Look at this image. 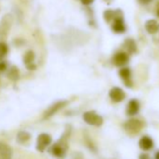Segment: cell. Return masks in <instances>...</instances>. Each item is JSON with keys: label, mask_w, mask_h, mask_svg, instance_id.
<instances>
[{"label": "cell", "mask_w": 159, "mask_h": 159, "mask_svg": "<svg viewBox=\"0 0 159 159\" xmlns=\"http://www.w3.org/2000/svg\"><path fill=\"white\" fill-rule=\"evenodd\" d=\"M9 52L8 45L5 42H0V59L4 58Z\"/></svg>", "instance_id": "e0dca14e"}, {"label": "cell", "mask_w": 159, "mask_h": 159, "mask_svg": "<svg viewBox=\"0 0 159 159\" xmlns=\"http://www.w3.org/2000/svg\"><path fill=\"white\" fill-rule=\"evenodd\" d=\"M154 158H155V159H159V151L155 152V155H154Z\"/></svg>", "instance_id": "cb8c5ba5"}, {"label": "cell", "mask_w": 159, "mask_h": 159, "mask_svg": "<svg viewBox=\"0 0 159 159\" xmlns=\"http://www.w3.org/2000/svg\"><path fill=\"white\" fill-rule=\"evenodd\" d=\"M84 120L86 124L93 126H101L103 124V118L95 111H86L84 113Z\"/></svg>", "instance_id": "6da1fadb"}, {"label": "cell", "mask_w": 159, "mask_h": 159, "mask_svg": "<svg viewBox=\"0 0 159 159\" xmlns=\"http://www.w3.org/2000/svg\"><path fill=\"white\" fill-rule=\"evenodd\" d=\"M52 143V138L48 134H40L37 139V149L39 152H43Z\"/></svg>", "instance_id": "5b68a950"}, {"label": "cell", "mask_w": 159, "mask_h": 159, "mask_svg": "<svg viewBox=\"0 0 159 159\" xmlns=\"http://www.w3.org/2000/svg\"><path fill=\"white\" fill-rule=\"evenodd\" d=\"M125 48L127 49L128 52L129 53H134L137 50V46H136V43L133 39H128L125 41Z\"/></svg>", "instance_id": "2e32d148"}, {"label": "cell", "mask_w": 159, "mask_h": 159, "mask_svg": "<svg viewBox=\"0 0 159 159\" xmlns=\"http://www.w3.org/2000/svg\"><path fill=\"white\" fill-rule=\"evenodd\" d=\"M128 60H129V58H128L127 53L123 52H117L113 56V58H112V62H113V64L116 66H125V64H127Z\"/></svg>", "instance_id": "52a82bcc"}, {"label": "cell", "mask_w": 159, "mask_h": 159, "mask_svg": "<svg viewBox=\"0 0 159 159\" xmlns=\"http://www.w3.org/2000/svg\"><path fill=\"white\" fill-rule=\"evenodd\" d=\"M139 111V103L137 99H132L128 102L126 107V113L129 116L136 115Z\"/></svg>", "instance_id": "8fae6325"}, {"label": "cell", "mask_w": 159, "mask_h": 159, "mask_svg": "<svg viewBox=\"0 0 159 159\" xmlns=\"http://www.w3.org/2000/svg\"><path fill=\"white\" fill-rule=\"evenodd\" d=\"M6 69V64L5 63H0V71H4Z\"/></svg>", "instance_id": "7402d4cb"}, {"label": "cell", "mask_w": 159, "mask_h": 159, "mask_svg": "<svg viewBox=\"0 0 159 159\" xmlns=\"http://www.w3.org/2000/svg\"><path fill=\"white\" fill-rule=\"evenodd\" d=\"M104 1H106V2H108V3H111L112 0H104Z\"/></svg>", "instance_id": "d4e9b609"}, {"label": "cell", "mask_w": 159, "mask_h": 159, "mask_svg": "<svg viewBox=\"0 0 159 159\" xmlns=\"http://www.w3.org/2000/svg\"><path fill=\"white\" fill-rule=\"evenodd\" d=\"M109 96H110L111 99L113 102H115V103L122 102L125 98V93L120 87H113V88H111L110 93H109Z\"/></svg>", "instance_id": "8992f818"}, {"label": "cell", "mask_w": 159, "mask_h": 159, "mask_svg": "<svg viewBox=\"0 0 159 159\" xmlns=\"http://www.w3.org/2000/svg\"><path fill=\"white\" fill-rule=\"evenodd\" d=\"M34 59H35V54L32 51H28L24 56V62L29 69H35L36 68V66L33 64Z\"/></svg>", "instance_id": "5bb4252c"}, {"label": "cell", "mask_w": 159, "mask_h": 159, "mask_svg": "<svg viewBox=\"0 0 159 159\" xmlns=\"http://www.w3.org/2000/svg\"><path fill=\"white\" fill-rule=\"evenodd\" d=\"M121 16H122V13L120 12V14L113 20L112 30L116 33H123L125 30V25L123 18Z\"/></svg>", "instance_id": "ba28073f"}, {"label": "cell", "mask_w": 159, "mask_h": 159, "mask_svg": "<svg viewBox=\"0 0 159 159\" xmlns=\"http://www.w3.org/2000/svg\"><path fill=\"white\" fill-rule=\"evenodd\" d=\"M13 18L11 14H6L0 22V38H5L9 34L12 25Z\"/></svg>", "instance_id": "7a4b0ae2"}, {"label": "cell", "mask_w": 159, "mask_h": 159, "mask_svg": "<svg viewBox=\"0 0 159 159\" xmlns=\"http://www.w3.org/2000/svg\"><path fill=\"white\" fill-rule=\"evenodd\" d=\"M66 104V101H60V102H57V103H55L54 105L51 106V107L48 109V111L45 112V117H46V118L51 117V116L53 115L55 112H57L60 109H62L63 107H65Z\"/></svg>", "instance_id": "4fadbf2b"}, {"label": "cell", "mask_w": 159, "mask_h": 159, "mask_svg": "<svg viewBox=\"0 0 159 159\" xmlns=\"http://www.w3.org/2000/svg\"><path fill=\"white\" fill-rule=\"evenodd\" d=\"M30 139V134H28V133H26V132H20L19 134H18V137H17V139H18V141L19 142H25V141H27L28 139Z\"/></svg>", "instance_id": "ac0fdd59"}, {"label": "cell", "mask_w": 159, "mask_h": 159, "mask_svg": "<svg viewBox=\"0 0 159 159\" xmlns=\"http://www.w3.org/2000/svg\"><path fill=\"white\" fill-rule=\"evenodd\" d=\"M119 75L120 77L124 80L125 84L127 87L132 86V82H131V70L128 67H123L119 70Z\"/></svg>", "instance_id": "30bf717a"}, {"label": "cell", "mask_w": 159, "mask_h": 159, "mask_svg": "<svg viewBox=\"0 0 159 159\" xmlns=\"http://www.w3.org/2000/svg\"><path fill=\"white\" fill-rule=\"evenodd\" d=\"M66 137H64L62 139H60L59 142L55 143L51 151H52V153L56 156V157H59V158H63L66 154Z\"/></svg>", "instance_id": "3957f363"}, {"label": "cell", "mask_w": 159, "mask_h": 159, "mask_svg": "<svg viewBox=\"0 0 159 159\" xmlns=\"http://www.w3.org/2000/svg\"><path fill=\"white\" fill-rule=\"evenodd\" d=\"M145 28H146L148 33L155 34L159 30V24L155 20H149L145 24Z\"/></svg>", "instance_id": "9a60e30c"}, {"label": "cell", "mask_w": 159, "mask_h": 159, "mask_svg": "<svg viewBox=\"0 0 159 159\" xmlns=\"http://www.w3.org/2000/svg\"><path fill=\"white\" fill-rule=\"evenodd\" d=\"M139 148L143 151H149L151 149H152L153 147V140L148 137V136H143L139 141Z\"/></svg>", "instance_id": "7c38bea8"}, {"label": "cell", "mask_w": 159, "mask_h": 159, "mask_svg": "<svg viewBox=\"0 0 159 159\" xmlns=\"http://www.w3.org/2000/svg\"><path fill=\"white\" fill-rule=\"evenodd\" d=\"M152 1V0H139V2L142 5H147L149 3H151Z\"/></svg>", "instance_id": "ffe728a7"}, {"label": "cell", "mask_w": 159, "mask_h": 159, "mask_svg": "<svg viewBox=\"0 0 159 159\" xmlns=\"http://www.w3.org/2000/svg\"><path fill=\"white\" fill-rule=\"evenodd\" d=\"M125 129L130 134H137L142 127V123L137 119H131L125 124Z\"/></svg>", "instance_id": "277c9868"}, {"label": "cell", "mask_w": 159, "mask_h": 159, "mask_svg": "<svg viewBox=\"0 0 159 159\" xmlns=\"http://www.w3.org/2000/svg\"><path fill=\"white\" fill-rule=\"evenodd\" d=\"M11 148L4 142H0V159H11Z\"/></svg>", "instance_id": "9c48e42d"}, {"label": "cell", "mask_w": 159, "mask_h": 159, "mask_svg": "<svg viewBox=\"0 0 159 159\" xmlns=\"http://www.w3.org/2000/svg\"><path fill=\"white\" fill-rule=\"evenodd\" d=\"M156 15L159 17V3H158L157 6H156Z\"/></svg>", "instance_id": "603a6c76"}, {"label": "cell", "mask_w": 159, "mask_h": 159, "mask_svg": "<svg viewBox=\"0 0 159 159\" xmlns=\"http://www.w3.org/2000/svg\"><path fill=\"white\" fill-rule=\"evenodd\" d=\"M139 159H151V157H150V155L147 154V153H142V154L139 155Z\"/></svg>", "instance_id": "d6986e66"}, {"label": "cell", "mask_w": 159, "mask_h": 159, "mask_svg": "<svg viewBox=\"0 0 159 159\" xmlns=\"http://www.w3.org/2000/svg\"><path fill=\"white\" fill-rule=\"evenodd\" d=\"M81 1L84 5H90L91 3L94 2V0H81Z\"/></svg>", "instance_id": "44dd1931"}]
</instances>
